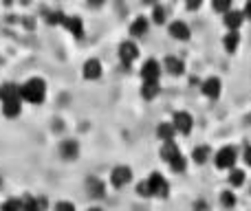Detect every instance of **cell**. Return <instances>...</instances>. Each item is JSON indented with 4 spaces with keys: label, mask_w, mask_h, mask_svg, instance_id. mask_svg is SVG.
Returning <instances> with one entry per match:
<instances>
[{
    "label": "cell",
    "mask_w": 251,
    "mask_h": 211,
    "mask_svg": "<svg viewBox=\"0 0 251 211\" xmlns=\"http://www.w3.org/2000/svg\"><path fill=\"white\" fill-rule=\"evenodd\" d=\"M201 91H203L205 97H209V99H216V97H221V91H223V84L218 77H207L203 82V86H201Z\"/></svg>",
    "instance_id": "8992f818"
},
{
    "label": "cell",
    "mask_w": 251,
    "mask_h": 211,
    "mask_svg": "<svg viewBox=\"0 0 251 211\" xmlns=\"http://www.w3.org/2000/svg\"><path fill=\"white\" fill-rule=\"evenodd\" d=\"M243 20H245V16H243V11H238V9H231V11H227L225 18H223V22H225V26L229 31H238V26L243 24Z\"/></svg>",
    "instance_id": "9c48e42d"
},
{
    "label": "cell",
    "mask_w": 251,
    "mask_h": 211,
    "mask_svg": "<svg viewBox=\"0 0 251 211\" xmlns=\"http://www.w3.org/2000/svg\"><path fill=\"white\" fill-rule=\"evenodd\" d=\"M77 152H79L77 141H71V139H66V141L62 143V156H64V159H75V156H77Z\"/></svg>",
    "instance_id": "7402d4cb"
},
{
    "label": "cell",
    "mask_w": 251,
    "mask_h": 211,
    "mask_svg": "<svg viewBox=\"0 0 251 211\" xmlns=\"http://www.w3.org/2000/svg\"><path fill=\"white\" fill-rule=\"evenodd\" d=\"M161 75V66L156 60H148L146 64L141 66V79L143 82H156Z\"/></svg>",
    "instance_id": "ba28073f"
},
{
    "label": "cell",
    "mask_w": 251,
    "mask_h": 211,
    "mask_svg": "<svg viewBox=\"0 0 251 211\" xmlns=\"http://www.w3.org/2000/svg\"><path fill=\"white\" fill-rule=\"evenodd\" d=\"M148 185H150V194L152 196H159V198H168V194H170V185H168V181H165L161 174H150L148 176Z\"/></svg>",
    "instance_id": "3957f363"
},
{
    "label": "cell",
    "mask_w": 251,
    "mask_h": 211,
    "mask_svg": "<svg viewBox=\"0 0 251 211\" xmlns=\"http://www.w3.org/2000/svg\"><path fill=\"white\" fill-rule=\"evenodd\" d=\"M243 159H245V163H247L249 167H251V145L247 147V150H245V156H243Z\"/></svg>",
    "instance_id": "836d02e7"
},
{
    "label": "cell",
    "mask_w": 251,
    "mask_h": 211,
    "mask_svg": "<svg viewBox=\"0 0 251 211\" xmlns=\"http://www.w3.org/2000/svg\"><path fill=\"white\" fill-rule=\"evenodd\" d=\"M221 200H223V205H225L227 209H231L236 205V196L231 194V191H223L221 194Z\"/></svg>",
    "instance_id": "83f0119b"
},
{
    "label": "cell",
    "mask_w": 251,
    "mask_h": 211,
    "mask_svg": "<svg viewBox=\"0 0 251 211\" xmlns=\"http://www.w3.org/2000/svg\"><path fill=\"white\" fill-rule=\"evenodd\" d=\"M148 33V18H137V20L130 24V35L134 38H143Z\"/></svg>",
    "instance_id": "e0dca14e"
},
{
    "label": "cell",
    "mask_w": 251,
    "mask_h": 211,
    "mask_svg": "<svg viewBox=\"0 0 251 211\" xmlns=\"http://www.w3.org/2000/svg\"><path fill=\"white\" fill-rule=\"evenodd\" d=\"M170 35H172L174 40H190V26L183 20H174L172 24H170Z\"/></svg>",
    "instance_id": "8fae6325"
},
{
    "label": "cell",
    "mask_w": 251,
    "mask_h": 211,
    "mask_svg": "<svg viewBox=\"0 0 251 211\" xmlns=\"http://www.w3.org/2000/svg\"><path fill=\"white\" fill-rule=\"evenodd\" d=\"M0 211H22V200H18V198L7 200V203L0 207Z\"/></svg>",
    "instance_id": "4316f807"
},
{
    "label": "cell",
    "mask_w": 251,
    "mask_h": 211,
    "mask_svg": "<svg viewBox=\"0 0 251 211\" xmlns=\"http://www.w3.org/2000/svg\"><path fill=\"white\" fill-rule=\"evenodd\" d=\"M100 77H101L100 60H86L84 62V79H100Z\"/></svg>",
    "instance_id": "7c38bea8"
},
{
    "label": "cell",
    "mask_w": 251,
    "mask_h": 211,
    "mask_svg": "<svg viewBox=\"0 0 251 211\" xmlns=\"http://www.w3.org/2000/svg\"><path fill=\"white\" fill-rule=\"evenodd\" d=\"M223 44H225L227 53H236V48H238V44H240V33L238 31H229V33L225 35V40H223Z\"/></svg>",
    "instance_id": "d6986e66"
},
{
    "label": "cell",
    "mask_w": 251,
    "mask_h": 211,
    "mask_svg": "<svg viewBox=\"0 0 251 211\" xmlns=\"http://www.w3.org/2000/svg\"><path fill=\"white\" fill-rule=\"evenodd\" d=\"M209 154H212V152H209L207 145H196L194 152H192V159H194L196 165H203V163H207Z\"/></svg>",
    "instance_id": "ffe728a7"
},
{
    "label": "cell",
    "mask_w": 251,
    "mask_h": 211,
    "mask_svg": "<svg viewBox=\"0 0 251 211\" xmlns=\"http://www.w3.org/2000/svg\"><path fill=\"white\" fill-rule=\"evenodd\" d=\"M132 178V169L126 167V165H119V167L113 169V174H110V183H113V187H124L126 183Z\"/></svg>",
    "instance_id": "52a82bcc"
},
{
    "label": "cell",
    "mask_w": 251,
    "mask_h": 211,
    "mask_svg": "<svg viewBox=\"0 0 251 211\" xmlns=\"http://www.w3.org/2000/svg\"><path fill=\"white\" fill-rule=\"evenodd\" d=\"M152 18H154V22H165V9L161 7V4H156L154 7V11H152Z\"/></svg>",
    "instance_id": "1f68e13d"
},
{
    "label": "cell",
    "mask_w": 251,
    "mask_h": 211,
    "mask_svg": "<svg viewBox=\"0 0 251 211\" xmlns=\"http://www.w3.org/2000/svg\"><path fill=\"white\" fill-rule=\"evenodd\" d=\"M55 211H75V205L69 203V200H62V203L55 205Z\"/></svg>",
    "instance_id": "d6a6232c"
},
{
    "label": "cell",
    "mask_w": 251,
    "mask_h": 211,
    "mask_svg": "<svg viewBox=\"0 0 251 211\" xmlns=\"http://www.w3.org/2000/svg\"><path fill=\"white\" fill-rule=\"evenodd\" d=\"M214 11H221V13L231 11V0H218V2H214Z\"/></svg>",
    "instance_id": "f1b7e54d"
},
{
    "label": "cell",
    "mask_w": 251,
    "mask_h": 211,
    "mask_svg": "<svg viewBox=\"0 0 251 211\" xmlns=\"http://www.w3.org/2000/svg\"><path fill=\"white\" fill-rule=\"evenodd\" d=\"M47 97V84L40 77H31L26 84L20 86V99L29 101V104H42Z\"/></svg>",
    "instance_id": "6da1fadb"
},
{
    "label": "cell",
    "mask_w": 251,
    "mask_h": 211,
    "mask_svg": "<svg viewBox=\"0 0 251 211\" xmlns=\"http://www.w3.org/2000/svg\"><path fill=\"white\" fill-rule=\"evenodd\" d=\"M64 20H66V13H62V11H49L47 13L49 24H64Z\"/></svg>",
    "instance_id": "cb8c5ba5"
},
{
    "label": "cell",
    "mask_w": 251,
    "mask_h": 211,
    "mask_svg": "<svg viewBox=\"0 0 251 211\" xmlns=\"http://www.w3.org/2000/svg\"><path fill=\"white\" fill-rule=\"evenodd\" d=\"M22 110V101L20 99H13V101H4L2 104V115L9 117V119H13V117H18Z\"/></svg>",
    "instance_id": "ac0fdd59"
},
{
    "label": "cell",
    "mask_w": 251,
    "mask_h": 211,
    "mask_svg": "<svg viewBox=\"0 0 251 211\" xmlns=\"http://www.w3.org/2000/svg\"><path fill=\"white\" fill-rule=\"evenodd\" d=\"M163 66H165V70H168L170 75H183L185 73V64H183V60H178V57H174V55L165 57Z\"/></svg>",
    "instance_id": "5bb4252c"
},
{
    "label": "cell",
    "mask_w": 251,
    "mask_h": 211,
    "mask_svg": "<svg viewBox=\"0 0 251 211\" xmlns=\"http://www.w3.org/2000/svg\"><path fill=\"white\" fill-rule=\"evenodd\" d=\"M119 57H122L124 66H130V64H132V62L139 57L137 44H134L132 40H126V42H122V44H119Z\"/></svg>",
    "instance_id": "5b68a950"
},
{
    "label": "cell",
    "mask_w": 251,
    "mask_h": 211,
    "mask_svg": "<svg viewBox=\"0 0 251 211\" xmlns=\"http://www.w3.org/2000/svg\"><path fill=\"white\" fill-rule=\"evenodd\" d=\"M88 211H101L100 207H91V209H88Z\"/></svg>",
    "instance_id": "8d00e7d4"
},
{
    "label": "cell",
    "mask_w": 251,
    "mask_h": 211,
    "mask_svg": "<svg viewBox=\"0 0 251 211\" xmlns=\"http://www.w3.org/2000/svg\"><path fill=\"white\" fill-rule=\"evenodd\" d=\"M88 189H91V194L97 196V198H100V196H104V185H101L97 178H91V183H88Z\"/></svg>",
    "instance_id": "d4e9b609"
},
{
    "label": "cell",
    "mask_w": 251,
    "mask_h": 211,
    "mask_svg": "<svg viewBox=\"0 0 251 211\" xmlns=\"http://www.w3.org/2000/svg\"><path fill=\"white\" fill-rule=\"evenodd\" d=\"M178 154H181V150H178V145L174 141L172 143H163V145H161V159L168 161V163H172Z\"/></svg>",
    "instance_id": "2e32d148"
},
{
    "label": "cell",
    "mask_w": 251,
    "mask_h": 211,
    "mask_svg": "<svg viewBox=\"0 0 251 211\" xmlns=\"http://www.w3.org/2000/svg\"><path fill=\"white\" fill-rule=\"evenodd\" d=\"M159 82H143L141 86V97L143 99H154L156 95H159Z\"/></svg>",
    "instance_id": "44dd1931"
},
{
    "label": "cell",
    "mask_w": 251,
    "mask_h": 211,
    "mask_svg": "<svg viewBox=\"0 0 251 211\" xmlns=\"http://www.w3.org/2000/svg\"><path fill=\"white\" fill-rule=\"evenodd\" d=\"M0 99H2V104H4V101L20 99V86H18V84H11V82L2 84V86H0Z\"/></svg>",
    "instance_id": "30bf717a"
},
{
    "label": "cell",
    "mask_w": 251,
    "mask_h": 211,
    "mask_svg": "<svg viewBox=\"0 0 251 211\" xmlns=\"http://www.w3.org/2000/svg\"><path fill=\"white\" fill-rule=\"evenodd\" d=\"M172 125H174V130H176V132H181V134H190V132H192V128H194V119H192L190 112L178 110V112H174Z\"/></svg>",
    "instance_id": "277c9868"
},
{
    "label": "cell",
    "mask_w": 251,
    "mask_h": 211,
    "mask_svg": "<svg viewBox=\"0 0 251 211\" xmlns=\"http://www.w3.org/2000/svg\"><path fill=\"white\" fill-rule=\"evenodd\" d=\"M236 147L231 145H225L221 147V150L216 152V156H214V163H216L218 169H234V163H236Z\"/></svg>",
    "instance_id": "7a4b0ae2"
},
{
    "label": "cell",
    "mask_w": 251,
    "mask_h": 211,
    "mask_svg": "<svg viewBox=\"0 0 251 211\" xmlns=\"http://www.w3.org/2000/svg\"><path fill=\"white\" fill-rule=\"evenodd\" d=\"M170 167H172V172H185V167H187V161L183 159V154H178L176 159L170 163Z\"/></svg>",
    "instance_id": "484cf974"
},
{
    "label": "cell",
    "mask_w": 251,
    "mask_h": 211,
    "mask_svg": "<svg viewBox=\"0 0 251 211\" xmlns=\"http://www.w3.org/2000/svg\"><path fill=\"white\" fill-rule=\"evenodd\" d=\"M156 134H159V139L163 143H172L174 141V134H176V130H174L172 121H163V123H159V128H156Z\"/></svg>",
    "instance_id": "9a60e30c"
},
{
    "label": "cell",
    "mask_w": 251,
    "mask_h": 211,
    "mask_svg": "<svg viewBox=\"0 0 251 211\" xmlns=\"http://www.w3.org/2000/svg\"><path fill=\"white\" fill-rule=\"evenodd\" d=\"M245 183V172L243 169H231L229 172V185L231 187H240Z\"/></svg>",
    "instance_id": "603a6c76"
},
{
    "label": "cell",
    "mask_w": 251,
    "mask_h": 211,
    "mask_svg": "<svg viewBox=\"0 0 251 211\" xmlns=\"http://www.w3.org/2000/svg\"><path fill=\"white\" fill-rule=\"evenodd\" d=\"M243 16H245V18H249V20H251V0H249L247 4H245V9H243Z\"/></svg>",
    "instance_id": "e575fe53"
},
{
    "label": "cell",
    "mask_w": 251,
    "mask_h": 211,
    "mask_svg": "<svg viewBox=\"0 0 251 211\" xmlns=\"http://www.w3.org/2000/svg\"><path fill=\"white\" fill-rule=\"evenodd\" d=\"M64 26L75 35V38H82V35H84V22H82V18H77V16H66Z\"/></svg>",
    "instance_id": "4fadbf2b"
},
{
    "label": "cell",
    "mask_w": 251,
    "mask_h": 211,
    "mask_svg": "<svg viewBox=\"0 0 251 211\" xmlns=\"http://www.w3.org/2000/svg\"><path fill=\"white\" fill-rule=\"evenodd\" d=\"M199 7H201L199 0H190V2H187V9H192V11H194V9H199Z\"/></svg>",
    "instance_id": "d590c367"
},
{
    "label": "cell",
    "mask_w": 251,
    "mask_h": 211,
    "mask_svg": "<svg viewBox=\"0 0 251 211\" xmlns=\"http://www.w3.org/2000/svg\"><path fill=\"white\" fill-rule=\"evenodd\" d=\"M22 211H40L38 209V200L35 198H25L22 200Z\"/></svg>",
    "instance_id": "f546056e"
},
{
    "label": "cell",
    "mask_w": 251,
    "mask_h": 211,
    "mask_svg": "<svg viewBox=\"0 0 251 211\" xmlns=\"http://www.w3.org/2000/svg\"><path fill=\"white\" fill-rule=\"evenodd\" d=\"M137 194L139 196H143V198H150V185H148V181H141V183H139V185H137Z\"/></svg>",
    "instance_id": "4dcf8cb0"
}]
</instances>
